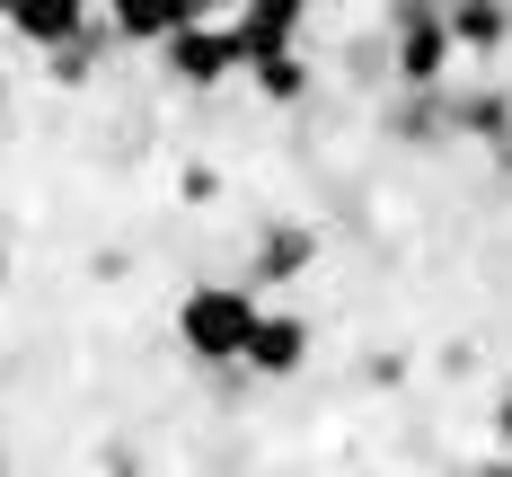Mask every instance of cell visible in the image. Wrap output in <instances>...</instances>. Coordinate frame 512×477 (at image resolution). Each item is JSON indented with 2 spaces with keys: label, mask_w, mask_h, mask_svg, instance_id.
I'll return each mask as SVG.
<instances>
[{
  "label": "cell",
  "mask_w": 512,
  "mask_h": 477,
  "mask_svg": "<svg viewBox=\"0 0 512 477\" xmlns=\"http://www.w3.org/2000/svg\"><path fill=\"white\" fill-rule=\"evenodd\" d=\"M504 460H512V407H504Z\"/></svg>",
  "instance_id": "10"
},
{
  "label": "cell",
  "mask_w": 512,
  "mask_h": 477,
  "mask_svg": "<svg viewBox=\"0 0 512 477\" xmlns=\"http://www.w3.org/2000/svg\"><path fill=\"white\" fill-rule=\"evenodd\" d=\"M292 265H309V230H274L265 239V257H256L248 283H292Z\"/></svg>",
  "instance_id": "8"
},
{
  "label": "cell",
  "mask_w": 512,
  "mask_h": 477,
  "mask_svg": "<svg viewBox=\"0 0 512 477\" xmlns=\"http://www.w3.org/2000/svg\"><path fill=\"white\" fill-rule=\"evenodd\" d=\"M204 9H212V0H106V27H115L124 45H151L159 53L186 18H204Z\"/></svg>",
  "instance_id": "6"
},
{
  "label": "cell",
  "mask_w": 512,
  "mask_h": 477,
  "mask_svg": "<svg viewBox=\"0 0 512 477\" xmlns=\"http://www.w3.org/2000/svg\"><path fill=\"white\" fill-rule=\"evenodd\" d=\"M309 363V318H256V336H248V371H265V380H292V371Z\"/></svg>",
  "instance_id": "7"
},
{
  "label": "cell",
  "mask_w": 512,
  "mask_h": 477,
  "mask_svg": "<svg viewBox=\"0 0 512 477\" xmlns=\"http://www.w3.org/2000/svg\"><path fill=\"white\" fill-rule=\"evenodd\" d=\"M159 53H168V80H186V89H212V80L239 71V36L230 27H204V18H186Z\"/></svg>",
  "instance_id": "4"
},
{
  "label": "cell",
  "mask_w": 512,
  "mask_h": 477,
  "mask_svg": "<svg viewBox=\"0 0 512 477\" xmlns=\"http://www.w3.org/2000/svg\"><path fill=\"white\" fill-rule=\"evenodd\" d=\"M248 80L265 89V98H283V106L309 98V62H301V53H292V62H265V71H248Z\"/></svg>",
  "instance_id": "9"
},
{
  "label": "cell",
  "mask_w": 512,
  "mask_h": 477,
  "mask_svg": "<svg viewBox=\"0 0 512 477\" xmlns=\"http://www.w3.org/2000/svg\"><path fill=\"white\" fill-rule=\"evenodd\" d=\"M0 18H9L18 45H36V53L89 45V0H0Z\"/></svg>",
  "instance_id": "5"
},
{
  "label": "cell",
  "mask_w": 512,
  "mask_h": 477,
  "mask_svg": "<svg viewBox=\"0 0 512 477\" xmlns=\"http://www.w3.org/2000/svg\"><path fill=\"white\" fill-rule=\"evenodd\" d=\"M230 36H239V71L292 62V53H301V36H309V0H239Z\"/></svg>",
  "instance_id": "2"
},
{
  "label": "cell",
  "mask_w": 512,
  "mask_h": 477,
  "mask_svg": "<svg viewBox=\"0 0 512 477\" xmlns=\"http://www.w3.org/2000/svg\"><path fill=\"white\" fill-rule=\"evenodd\" d=\"M451 62H460V36H451V9H433V0H407V9H398V80L433 89V80H442Z\"/></svg>",
  "instance_id": "3"
},
{
  "label": "cell",
  "mask_w": 512,
  "mask_h": 477,
  "mask_svg": "<svg viewBox=\"0 0 512 477\" xmlns=\"http://www.w3.org/2000/svg\"><path fill=\"white\" fill-rule=\"evenodd\" d=\"M256 318H265V301H256L248 274H239V283H195V292L177 301V345H186L195 363H248Z\"/></svg>",
  "instance_id": "1"
}]
</instances>
